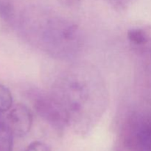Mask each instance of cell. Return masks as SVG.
I'll use <instances>...</instances> for the list:
<instances>
[{"instance_id": "5", "label": "cell", "mask_w": 151, "mask_h": 151, "mask_svg": "<svg viewBox=\"0 0 151 151\" xmlns=\"http://www.w3.org/2000/svg\"><path fill=\"white\" fill-rule=\"evenodd\" d=\"M6 120L13 135L19 137H24L29 132L32 128V112L24 105L17 104L9 111Z\"/></svg>"}, {"instance_id": "1", "label": "cell", "mask_w": 151, "mask_h": 151, "mask_svg": "<svg viewBox=\"0 0 151 151\" xmlns=\"http://www.w3.org/2000/svg\"><path fill=\"white\" fill-rule=\"evenodd\" d=\"M92 75L68 74L58 81L55 97L66 110L69 119L74 124L78 123L81 129L93 123L94 118L100 116L105 104V92L99 80L93 81Z\"/></svg>"}, {"instance_id": "8", "label": "cell", "mask_w": 151, "mask_h": 151, "mask_svg": "<svg viewBox=\"0 0 151 151\" xmlns=\"http://www.w3.org/2000/svg\"><path fill=\"white\" fill-rule=\"evenodd\" d=\"M13 107V96L10 89L0 83V112L9 111Z\"/></svg>"}, {"instance_id": "2", "label": "cell", "mask_w": 151, "mask_h": 151, "mask_svg": "<svg viewBox=\"0 0 151 151\" xmlns=\"http://www.w3.org/2000/svg\"><path fill=\"white\" fill-rule=\"evenodd\" d=\"M116 151H151V109L132 114L117 136Z\"/></svg>"}, {"instance_id": "3", "label": "cell", "mask_w": 151, "mask_h": 151, "mask_svg": "<svg viewBox=\"0 0 151 151\" xmlns=\"http://www.w3.org/2000/svg\"><path fill=\"white\" fill-rule=\"evenodd\" d=\"M33 108L40 117L55 129L63 130L69 124L66 110L54 95L38 94L33 99Z\"/></svg>"}, {"instance_id": "11", "label": "cell", "mask_w": 151, "mask_h": 151, "mask_svg": "<svg viewBox=\"0 0 151 151\" xmlns=\"http://www.w3.org/2000/svg\"><path fill=\"white\" fill-rule=\"evenodd\" d=\"M150 55H151V43H150Z\"/></svg>"}, {"instance_id": "9", "label": "cell", "mask_w": 151, "mask_h": 151, "mask_svg": "<svg viewBox=\"0 0 151 151\" xmlns=\"http://www.w3.org/2000/svg\"><path fill=\"white\" fill-rule=\"evenodd\" d=\"M24 151H51V150L44 142H41L39 141H35L30 143Z\"/></svg>"}, {"instance_id": "6", "label": "cell", "mask_w": 151, "mask_h": 151, "mask_svg": "<svg viewBox=\"0 0 151 151\" xmlns=\"http://www.w3.org/2000/svg\"><path fill=\"white\" fill-rule=\"evenodd\" d=\"M3 114L0 112V151H13L14 135Z\"/></svg>"}, {"instance_id": "4", "label": "cell", "mask_w": 151, "mask_h": 151, "mask_svg": "<svg viewBox=\"0 0 151 151\" xmlns=\"http://www.w3.org/2000/svg\"><path fill=\"white\" fill-rule=\"evenodd\" d=\"M44 35L49 47L58 52H65V46H72L78 37V28L73 24L52 19L48 22Z\"/></svg>"}, {"instance_id": "10", "label": "cell", "mask_w": 151, "mask_h": 151, "mask_svg": "<svg viewBox=\"0 0 151 151\" xmlns=\"http://www.w3.org/2000/svg\"><path fill=\"white\" fill-rule=\"evenodd\" d=\"M115 4L118 5L119 7H126L128 4L130 3L131 0H112Z\"/></svg>"}, {"instance_id": "7", "label": "cell", "mask_w": 151, "mask_h": 151, "mask_svg": "<svg viewBox=\"0 0 151 151\" xmlns=\"http://www.w3.org/2000/svg\"><path fill=\"white\" fill-rule=\"evenodd\" d=\"M128 38L136 45H145L149 41V35L145 29L142 28H133L128 31Z\"/></svg>"}]
</instances>
